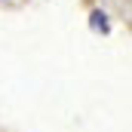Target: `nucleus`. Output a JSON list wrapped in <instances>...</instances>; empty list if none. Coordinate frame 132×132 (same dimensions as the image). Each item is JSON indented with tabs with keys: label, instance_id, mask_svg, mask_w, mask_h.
<instances>
[{
	"label": "nucleus",
	"instance_id": "nucleus-1",
	"mask_svg": "<svg viewBox=\"0 0 132 132\" xmlns=\"http://www.w3.org/2000/svg\"><path fill=\"white\" fill-rule=\"evenodd\" d=\"M89 19H92V22H89V25H92V28H95V31H108V15H104V12H101V9H95V12H92V15H89Z\"/></svg>",
	"mask_w": 132,
	"mask_h": 132
}]
</instances>
